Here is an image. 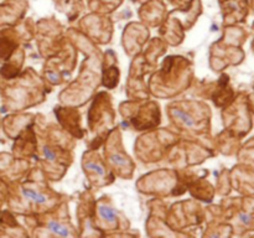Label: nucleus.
<instances>
[{
    "mask_svg": "<svg viewBox=\"0 0 254 238\" xmlns=\"http://www.w3.org/2000/svg\"><path fill=\"white\" fill-rule=\"evenodd\" d=\"M173 113H174V116H175L179 120L183 121L186 126H190V128H192V126L196 125L195 119H193L190 114L186 113V112L181 111V109H179V108H175L173 111Z\"/></svg>",
    "mask_w": 254,
    "mask_h": 238,
    "instance_id": "obj_1",
    "label": "nucleus"
},
{
    "mask_svg": "<svg viewBox=\"0 0 254 238\" xmlns=\"http://www.w3.org/2000/svg\"><path fill=\"white\" fill-rule=\"evenodd\" d=\"M49 77L52 79V81H56V79H57V76H56V74H54V73H49Z\"/></svg>",
    "mask_w": 254,
    "mask_h": 238,
    "instance_id": "obj_9",
    "label": "nucleus"
},
{
    "mask_svg": "<svg viewBox=\"0 0 254 238\" xmlns=\"http://www.w3.org/2000/svg\"><path fill=\"white\" fill-rule=\"evenodd\" d=\"M99 215L102 216V218H104V220L111 223L116 221V211L111 207H107V206H101L99 207Z\"/></svg>",
    "mask_w": 254,
    "mask_h": 238,
    "instance_id": "obj_4",
    "label": "nucleus"
},
{
    "mask_svg": "<svg viewBox=\"0 0 254 238\" xmlns=\"http://www.w3.org/2000/svg\"><path fill=\"white\" fill-rule=\"evenodd\" d=\"M240 218H241V221H242L243 223H250V216H248V215H245V213H241Z\"/></svg>",
    "mask_w": 254,
    "mask_h": 238,
    "instance_id": "obj_8",
    "label": "nucleus"
},
{
    "mask_svg": "<svg viewBox=\"0 0 254 238\" xmlns=\"http://www.w3.org/2000/svg\"><path fill=\"white\" fill-rule=\"evenodd\" d=\"M22 193L26 198L29 200L34 201L36 203H46L47 202V198L46 196L42 195V193L36 192V191H32V190H27V188H22Z\"/></svg>",
    "mask_w": 254,
    "mask_h": 238,
    "instance_id": "obj_3",
    "label": "nucleus"
},
{
    "mask_svg": "<svg viewBox=\"0 0 254 238\" xmlns=\"http://www.w3.org/2000/svg\"><path fill=\"white\" fill-rule=\"evenodd\" d=\"M47 228H49V231H51L52 233H55V235L57 236H62V237L69 236V231L67 230L64 226L60 225V223L55 222V221H50V222L47 223Z\"/></svg>",
    "mask_w": 254,
    "mask_h": 238,
    "instance_id": "obj_2",
    "label": "nucleus"
},
{
    "mask_svg": "<svg viewBox=\"0 0 254 238\" xmlns=\"http://www.w3.org/2000/svg\"><path fill=\"white\" fill-rule=\"evenodd\" d=\"M44 154H45V158L47 159V160H50V161H54L55 159H56V154L54 153V151L51 150V149L50 148H44Z\"/></svg>",
    "mask_w": 254,
    "mask_h": 238,
    "instance_id": "obj_7",
    "label": "nucleus"
},
{
    "mask_svg": "<svg viewBox=\"0 0 254 238\" xmlns=\"http://www.w3.org/2000/svg\"><path fill=\"white\" fill-rule=\"evenodd\" d=\"M86 169L94 171V173H97L98 175H101V176L104 175V169L102 168L101 165H98V164H96V163H87L86 164Z\"/></svg>",
    "mask_w": 254,
    "mask_h": 238,
    "instance_id": "obj_5",
    "label": "nucleus"
},
{
    "mask_svg": "<svg viewBox=\"0 0 254 238\" xmlns=\"http://www.w3.org/2000/svg\"><path fill=\"white\" fill-rule=\"evenodd\" d=\"M111 159L114 164H117V165L119 166L127 165V158L124 155H122V154H113Z\"/></svg>",
    "mask_w": 254,
    "mask_h": 238,
    "instance_id": "obj_6",
    "label": "nucleus"
}]
</instances>
